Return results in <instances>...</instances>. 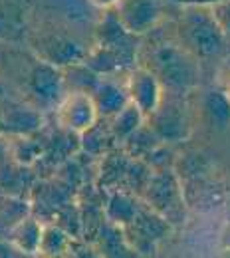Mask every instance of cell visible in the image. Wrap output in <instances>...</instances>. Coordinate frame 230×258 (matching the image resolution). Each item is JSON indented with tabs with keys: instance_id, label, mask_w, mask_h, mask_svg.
<instances>
[{
	"instance_id": "cell-14",
	"label": "cell",
	"mask_w": 230,
	"mask_h": 258,
	"mask_svg": "<svg viewBox=\"0 0 230 258\" xmlns=\"http://www.w3.org/2000/svg\"><path fill=\"white\" fill-rule=\"evenodd\" d=\"M141 209V205L133 199L131 195L117 191L109 197L107 207H105V217L109 219V223L119 228L127 226L133 221V217L137 215V211Z\"/></svg>"
},
{
	"instance_id": "cell-2",
	"label": "cell",
	"mask_w": 230,
	"mask_h": 258,
	"mask_svg": "<svg viewBox=\"0 0 230 258\" xmlns=\"http://www.w3.org/2000/svg\"><path fill=\"white\" fill-rule=\"evenodd\" d=\"M161 86L185 92L197 84L198 68L195 58L175 44H161L153 50V66L149 68Z\"/></svg>"
},
{
	"instance_id": "cell-3",
	"label": "cell",
	"mask_w": 230,
	"mask_h": 258,
	"mask_svg": "<svg viewBox=\"0 0 230 258\" xmlns=\"http://www.w3.org/2000/svg\"><path fill=\"white\" fill-rule=\"evenodd\" d=\"M143 191L147 207L159 213L169 223H181L185 219V197L173 171L161 169L155 175L151 173Z\"/></svg>"
},
{
	"instance_id": "cell-5",
	"label": "cell",
	"mask_w": 230,
	"mask_h": 258,
	"mask_svg": "<svg viewBox=\"0 0 230 258\" xmlns=\"http://www.w3.org/2000/svg\"><path fill=\"white\" fill-rule=\"evenodd\" d=\"M56 119L60 127H64L69 133H84L99 119L94 97L88 92H75L64 94L56 107Z\"/></svg>"
},
{
	"instance_id": "cell-8",
	"label": "cell",
	"mask_w": 230,
	"mask_h": 258,
	"mask_svg": "<svg viewBox=\"0 0 230 258\" xmlns=\"http://www.w3.org/2000/svg\"><path fill=\"white\" fill-rule=\"evenodd\" d=\"M147 117H149V127L155 131V135L163 143L183 141L191 133L189 117L183 111V107L177 103H163L161 101L159 107Z\"/></svg>"
},
{
	"instance_id": "cell-21",
	"label": "cell",
	"mask_w": 230,
	"mask_h": 258,
	"mask_svg": "<svg viewBox=\"0 0 230 258\" xmlns=\"http://www.w3.org/2000/svg\"><path fill=\"white\" fill-rule=\"evenodd\" d=\"M94 8H99V10H111L119 4V0H88Z\"/></svg>"
},
{
	"instance_id": "cell-18",
	"label": "cell",
	"mask_w": 230,
	"mask_h": 258,
	"mask_svg": "<svg viewBox=\"0 0 230 258\" xmlns=\"http://www.w3.org/2000/svg\"><path fill=\"white\" fill-rule=\"evenodd\" d=\"M38 127H40V115L30 109H14L4 119V129H12L16 133H30Z\"/></svg>"
},
{
	"instance_id": "cell-9",
	"label": "cell",
	"mask_w": 230,
	"mask_h": 258,
	"mask_svg": "<svg viewBox=\"0 0 230 258\" xmlns=\"http://www.w3.org/2000/svg\"><path fill=\"white\" fill-rule=\"evenodd\" d=\"M28 90L40 103H58L64 96V74L62 68L48 64L44 60L36 62L28 74Z\"/></svg>"
},
{
	"instance_id": "cell-17",
	"label": "cell",
	"mask_w": 230,
	"mask_h": 258,
	"mask_svg": "<svg viewBox=\"0 0 230 258\" xmlns=\"http://www.w3.org/2000/svg\"><path fill=\"white\" fill-rule=\"evenodd\" d=\"M123 141H125L127 153L131 157H145L153 147H157L161 143L159 137L155 135V131L149 127V125H145V123L141 127L135 129L131 135L127 139H123Z\"/></svg>"
},
{
	"instance_id": "cell-1",
	"label": "cell",
	"mask_w": 230,
	"mask_h": 258,
	"mask_svg": "<svg viewBox=\"0 0 230 258\" xmlns=\"http://www.w3.org/2000/svg\"><path fill=\"white\" fill-rule=\"evenodd\" d=\"M181 28L187 46L198 58H214L224 52L226 40L220 28L216 26L208 6L189 4V8L183 14Z\"/></svg>"
},
{
	"instance_id": "cell-10",
	"label": "cell",
	"mask_w": 230,
	"mask_h": 258,
	"mask_svg": "<svg viewBox=\"0 0 230 258\" xmlns=\"http://www.w3.org/2000/svg\"><path fill=\"white\" fill-rule=\"evenodd\" d=\"M40 58L48 64L56 66V68H66L71 64H80L86 60L88 52L84 50V46L67 36L60 34H52V36H44L40 46Z\"/></svg>"
},
{
	"instance_id": "cell-16",
	"label": "cell",
	"mask_w": 230,
	"mask_h": 258,
	"mask_svg": "<svg viewBox=\"0 0 230 258\" xmlns=\"http://www.w3.org/2000/svg\"><path fill=\"white\" fill-rule=\"evenodd\" d=\"M67 248H69V236H67V232L64 228H60V226H44L38 254L60 256V254H66Z\"/></svg>"
},
{
	"instance_id": "cell-11",
	"label": "cell",
	"mask_w": 230,
	"mask_h": 258,
	"mask_svg": "<svg viewBox=\"0 0 230 258\" xmlns=\"http://www.w3.org/2000/svg\"><path fill=\"white\" fill-rule=\"evenodd\" d=\"M92 97L99 117H113L119 109H123L129 103L125 86H119L111 80H99L92 92Z\"/></svg>"
},
{
	"instance_id": "cell-4",
	"label": "cell",
	"mask_w": 230,
	"mask_h": 258,
	"mask_svg": "<svg viewBox=\"0 0 230 258\" xmlns=\"http://www.w3.org/2000/svg\"><path fill=\"white\" fill-rule=\"evenodd\" d=\"M123 230L131 250H137L141 254H151L155 250V244L171 230V223L153 209L141 207L131 223L123 226Z\"/></svg>"
},
{
	"instance_id": "cell-19",
	"label": "cell",
	"mask_w": 230,
	"mask_h": 258,
	"mask_svg": "<svg viewBox=\"0 0 230 258\" xmlns=\"http://www.w3.org/2000/svg\"><path fill=\"white\" fill-rule=\"evenodd\" d=\"M208 8H210V14H212L216 26L220 28V32L224 36L226 44H230V0H220Z\"/></svg>"
},
{
	"instance_id": "cell-22",
	"label": "cell",
	"mask_w": 230,
	"mask_h": 258,
	"mask_svg": "<svg viewBox=\"0 0 230 258\" xmlns=\"http://www.w3.org/2000/svg\"><path fill=\"white\" fill-rule=\"evenodd\" d=\"M175 2H183V4H198V6H212V4H216V2H220V0H175Z\"/></svg>"
},
{
	"instance_id": "cell-13",
	"label": "cell",
	"mask_w": 230,
	"mask_h": 258,
	"mask_svg": "<svg viewBox=\"0 0 230 258\" xmlns=\"http://www.w3.org/2000/svg\"><path fill=\"white\" fill-rule=\"evenodd\" d=\"M202 109L210 129L224 131L230 125V96L226 92L220 90L208 92L202 99Z\"/></svg>"
},
{
	"instance_id": "cell-20",
	"label": "cell",
	"mask_w": 230,
	"mask_h": 258,
	"mask_svg": "<svg viewBox=\"0 0 230 258\" xmlns=\"http://www.w3.org/2000/svg\"><path fill=\"white\" fill-rule=\"evenodd\" d=\"M14 256H22L20 250L8 238L4 240V236H0V258H14Z\"/></svg>"
},
{
	"instance_id": "cell-12",
	"label": "cell",
	"mask_w": 230,
	"mask_h": 258,
	"mask_svg": "<svg viewBox=\"0 0 230 258\" xmlns=\"http://www.w3.org/2000/svg\"><path fill=\"white\" fill-rule=\"evenodd\" d=\"M44 226L34 217H24L8 230V240L20 250V254H38Z\"/></svg>"
},
{
	"instance_id": "cell-23",
	"label": "cell",
	"mask_w": 230,
	"mask_h": 258,
	"mask_svg": "<svg viewBox=\"0 0 230 258\" xmlns=\"http://www.w3.org/2000/svg\"><path fill=\"white\" fill-rule=\"evenodd\" d=\"M226 94H228V96H230V90H228V92H226Z\"/></svg>"
},
{
	"instance_id": "cell-15",
	"label": "cell",
	"mask_w": 230,
	"mask_h": 258,
	"mask_svg": "<svg viewBox=\"0 0 230 258\" xmlns=\"http://www.w3.org/2000/svg\"><path fill=\"white\" fill-rule=\"evenodd\" d=\"M111 119V133H113V137L115 139H119V141H123V139H127L129 135H131L133 131L137 127H141L143 125V121H145V115L141 113V109L135 105V103H127L123 109H119L113 117H109Z\"/></svg>"
},
{
	"instance_id": "cell-7",
	"label": "cell",
	"mask_w": 230,
	"mask_h": 258,
	"mask_svg": "<svg viewBox=\"0 0 230 258\" xmlns=\"http://www.w3.org/2000/svg\"><path fill=\"white\" fill-rule=\"evenodd\" d=\"M125 90L129 101L141 109L145 117L151 115L163 101V86L149 68H135L127 78Z\"/></svg>"
},
{
	"instance_id": "cell-6",
	"label": "cell",
	"mask_w": 230,
	"mask_h": 258,
	"mask_svg": "<svg viewBox=\"0 0 230 258\" xmlns=\"http://www.w3.org/2000/svg\"><path fill=\"white\" fill-rule=\"evenodd\" d=\"M115 8L125 30L135 36L153 30L163 18V0H119Z\"/></svg>"
}]
</instances>
